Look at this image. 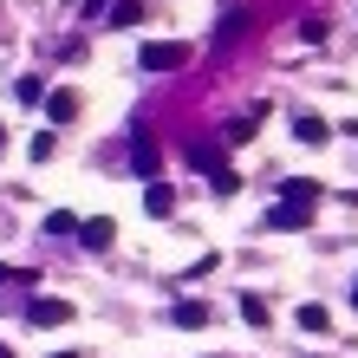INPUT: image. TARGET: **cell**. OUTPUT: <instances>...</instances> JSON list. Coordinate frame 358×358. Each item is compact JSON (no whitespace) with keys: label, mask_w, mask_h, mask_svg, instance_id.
Here are the masks:
<instances>
[{"label":"cell","mask_w":358,"mask_h":358,"mask_svg":"<svg viewBox=\"0 0 358 358\" xmlns=\"http://www.w3.org/2000/svg\"><path fill=\"white\" fill-rule=\"evenodd\" d=\"M143 208H150V215H170V208H176V189L170 182H150V189H143Z\"/></svg>","instance_id":"8fae6325"},{"label":"cell","mask_w":358,"mask_h":358,"mask_svg":"<svg viewBox=\"0 0 358 358\" xmlns=\"http://www.w3.org/2000/svg\"><path fill=\"white\" fill-rule=\"evenodd\" d=\"M143 13H150L143 0H111V20H104V27H137Z\"/></svg>","instance_id":"30bf717a"},{"label":"cell","mask_w":358,"mask_h":358,"mask_svg":"<svg viewBox=\"0 0 358 358\" xmlns=\"http://www.w3.org/2000/svg\"><path fill=\"white\" fill-rule=\"evenodd\" d=\"M170 66H189V46L182 39H150L137 52V72H170Z\"/></svg>","instance_id":"6da1fadb"},{"label":"cell","mask_w":358,"mask_h":358,"mask_svg":"<svg viewBox=\"0 0 358 358\" xmlns=\"http://www.w3.org/2000/svg\"><path fill=\"white\" fill-rule=\"evenodd\" d=\"M293 137H300V143H313V150H320V143H326L332 131H326V117H313V111H300V117H293Z\"/></svg>","instance_id":"5b68a950"},{"label":"cell","mask_w":358,"mask_h":358,"mask_svg":"<svg viewBox=\"0 0 358 358\" xmlns=\"http://www.w3.org/2000/svg\"><path fill=\"white\" fill-rule=\"evenodd\" d=\"M7 280H33V273H13L7 261H0V287H7Z\"/></svg>","instance_id":"ac0fdd59"},{"label":"cell","mask_w":358,"mask_h":358,"mask_svg":"<svg viewBox=\"0 0 358 358\" xmlns=\"http://www.w3.org/2000/svg\"><path fill=\"white\" fill-rule=\"evenodd\" d=\"M52 358H72V352H52Z\"/></svg>","instance_id":"44dd1931"},{"label":"cell","mask_w":358,"mask_h":358,"mask_svg":"<svg viewBox=\"0 0 358 358\" xmlns=\"http://www.w3.org/2000/svg\"><path fill=\"white\" fill-rule=\"evenodd\" d=\"M0 358H13V352H7V345H0Z\"/></svg>","instance_id":"ffe728a7"},{"label":"cell","mask_w":358,"mask_h":358,"mask_svg":"<svg viewBox=\"0 0 358 358\" xmlns=\"http://www.w3.org/2000/svg\"><path fill=\"white\" fill-rule=\"evenodd\" d=\"M170 320H176V326H208V306H202V300H176Z\"/></svg>","instance_id":"5bb4252c"},{"label":"cell","mask_w":358,"mask_h":358,"mask_svg":"<svg viewBox=\"0 0 358 358\" xmlns=\"http://www.w3.org/2000/svg\"><path fill=\"white\" fill-rule=\"evenodd\" d=\"M13 98H20V104H46V78H39V72L13 78Z\"/></svg>","instance_id":"4fadbf2b"},{"label":"cell","mask_w":358,"mask_h":358,"mask_svg":"<svg viewBox=\"0 0 358 358\" xmlns=\"http://www.w3.org/2000/svg\"><path fill=\"white\" fill-rule=\"evenodd\" d=\"M46 117L52 124H72L78 117V92H46Z\"/></svg>","instance_id":"52a82bcc"},{"label":"cell","mask_w":358,"mask_h":358,"mask_svg":"<svg viewBox=\"0 0 358 358\" xmlns=\"http://www.w3.org/2000/svg\"><path fill=\"white\" fill-rule=\"evenodd\" d=\"M189 163H196V170H208V176L228 170V163H222V143H189Z\"/></svg>","instance_id":"9c48e42d"},{"label":"cell","mask_w":358,"mask_h":358,"mask_svg":"<svg viewBox=\"0 0 358 358\" xmlns=\"http://www.w3.org/2000/svg\"><path fill=\"white\" fill-rule=\"evenodd\" d=\"M78 241H85V248H111V241H117V222H111V215L78 222Z\"/></svg>","instance_id":"277c9868"},{"label":"cell","mask_w":358,"mask_h":358,"mask_svg":"<svg viewBox=\"0 0 358 358\" xmlns=\"http://www.w3.org/2000/svg\"><path fill=\"white\" fill-rule=\"evenodd\" d=\"M241 33H248V7H228V13H222V27H215V46H235Z\"/></svg>","instance_id":"8992f818"},{"label":"cell","mask_w":358,"mask_h":358,"mask_svg":"<svg viewBox=\"0 0 358 358\" xmlns=\"http://www.w3.org/2000/svg\"><path fill=\"white\" fill-rule=\"evenodd\" d=\"M46 235H78V215H72V208H52V215H46Z\"/></svg>","instance_id":"2e32d148"},{"label":"cell","mask_w":358,"mask_h":358,"mask_svg":"<svg viewBox=\"0 0 358 358\" xmlns=\"http://www.w3.org/2000/svg\"><path fill=\"white\" fill-rule=\"evenodd\" d=\"M267 228H280V235H287V228H306V202H280L267 215Z\"/></svg>","instance_id":"ba28073f"},{"label":"cell","mask_w":358,"mask_h":358,"mask_svg":"<svg viewBox=\"0 0 358 358\" xmlns=\"http://www.w3.org/2000/svg\"><path fill=\"white\" fill-rule=\"evenodd\" d=\"M27 320L33 326H72V300H33Z\"/></svg>","instance_id":"3957f363"},{"label":"cell","mask_w":358,"mask_h":358,"mask_svg":"<svg viewBox=\"0 0 358 358\" xmlns=\"http://www.w3.org/2000/svg\"><path fill=\"white\" fill-rule=\"evenodd\" d=\"M131 170L137 176H157V137L143 131V124H137V137H131Z\"/></svg>","instance_id":"7a4b0ae2"},{"label":"cell","mask_w":358,"mask_h":358,"mask_svg":"<svg viewBox=\"0 0 358 358\" xmlns=\"http://www.w3.org/2000/svg\"><path fill=\"white\" fill-rule=\"evenodd\" d=\"M255 117H261V104H255L248 117H228V124H222V143H248V137H255Z\"/></svg>","instance_id":"7c38bea8"},{"label":"cell","mask_w":358,"mask_h":358,"mask_svg":"<svg viewBox=\"0 0 358 358\" xmlns=\"http://www.w3.org/2000/svg\"><path fill=\"white\" fill-rule=\"evenodd\" d=\"M98 13H111V0H85V20H98Z\"/></svg>","instance_id":"e0dca14e"},{"label":"cell","mask_w":358,"mask_h":358,"mask_svg":"<svg viewBox=\"0 0 358 358\" xmlns=\"http://www.w3.org/2000/svg\"><path fill=\"white\" fill-rule=\"evenodd\" d=\"M0 150H7V131H0Z\"/></svg>","instance_id":"d6986e66"},{"label":"cell","mask_w":358,"mask_h":358,"mask_svg":"<svg viewBox=\"0 0 358 358\" xmlns=\"http://www.w3.org/2000/svg\"><path fill=\"white\" fill-rule=\"evenodd\" d=\"M293 320H300V332H326V326H332V313H326V306H300Z\"/></svg>","instance_id":"9a60e30c"}]
</instances>
